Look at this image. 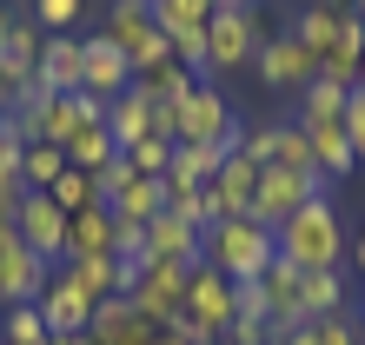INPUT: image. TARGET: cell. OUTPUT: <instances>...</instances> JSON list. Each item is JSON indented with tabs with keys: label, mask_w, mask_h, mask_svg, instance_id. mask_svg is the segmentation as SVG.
I'll use <instances>...</instances> for the list:
<instances>
[{
	"label": "cell",
	"mask_w": 365,
	"mask_h": 345,
	"mask_svg": "<svg viewBox=\"0 0 365 345\" xmlns=\"http://www.w3.org/2000/svg\"><path fill=\"white\" fill-rule=\"evenodd\" d=\"M279 259H292L299 272H332L339 259H346V226H339L332 192H312V200L279 226Z\"/></svg>",
	"instance_id": "6da1fadb"
},
{
	"label": "cell",
	"mask_w": 365,
	"mask_h": 345,
	"mask_svg": "<svg viewBox=\"0 0 365 345\" xmlns=\"http://www.w3.org/2000/svg\"><path fill=\"white\" fill-rule=\"evenodd\" d=\"M200 259H206L220 279L246 286V279H259L272 259H279V232H272V226H259V220H220V226H206Z\"/></svg>",
	"instance_id": "7a4b0ae2"
},
{
	"label": "cell",
	"mask_w": 365,
	"mask_h": 345,
	"mask_svg": "<svg viewBox=\"0 0 365 345\" xmlns=\"http://www.w3.org/2000/svg\"><path fill=\"white\" fill-rule=\"evenodd\" d=\"M166 120H173V140H186V146H212V153H240V113L226 106V93H220V80H192V93L180 100V106H160Z\"/></svg>",
	"instance_id": "3957f363"
},
{
	"label": "cell",
	"mask_w": 365,
	"mask_h": 345,
	"mask_svg": "<svg viewBox=\"0 0 365 345\" xmlns=\"http://www.w3.org/2000/svg\"><path fill=\"white\" fill-rule=\"evenodd\" d=\"M259 40H266V27H259L252 7H220L212 27H206V80H226V73L252 67L259 60Z\"/></svg>",
	"instance_id": "277c9868"
},
{
	"label": "cell",
	"mask_w": 365,
	"mask_h": 345,
	"mask_svg": "<svg viewBox=\"0 0 365 345\" xmlns=\"http://www.w3.org/2000/svg\"><path fill=\"white\" fill-rule=\"evenodd\" d=\"M186 319H192V332H200L206 345H220V339L232 332V319H240V286L220 279L206 259L186 272Z\"/></svg>",
	"instance_id": "5b68a950"
},
{
	"label": "cell",
	"mask_w": 365,
	"mask_h": 345,
	"mask_svg": "<svg viewBox=\"0 0 365 345\" xmlns=\"http://www.w3.org/2000/svg\"><path fill=\"white\" fill-rule=\"evenodd\" d=\"M186 272L192 266H173V259H146L140 266V279H133V306H140V319L146 326H173V319L186 312Z\"/></svg>",
	"instance_id": "8992f818"
},
{
	"label": "cell",
	"mask_w": 365,
	"mask_h": 345,
	"mask_svg": "<svg viewBox=\"0 0 365 345\" xmlns=\"http://www.w3.org/2000/svg\"><path fill=\"white\" fill-rule=\"evenodd\" d=\"M312 192H332V186L319 180V172H279V166H266V172H259V192H252V212H246V220H259V226H272V232H279V226H286L299 206L312 200Z\"/></svg>",
	"instance_id": "52a82bcc"
},
{
	"label": "cell",
	"mask_w": 365,
	"mask_h": 345,
	"mask_svg": "<svg viewBox=\"0 0 365 345\" xmlns=\"http://www.w3.org/2000/svg\"><path fill=\"white\" fill-rule=\"evenodd\" d=\"M252 67H259V80L272 86V93H306V86L319 80V60L306 53V40H299L292 27H286V34H266Z\"/></svg>",
	"instance_id": "ba28073f"
},
{
	"label": "cell",
	"mask_w": 365,
	"mask_h": 345,
	"mask_svg": "<svg viewBox=\"0 0 365 345\" xmlns=\"http://www.w3.org/2000/svg\"><path fill=\"white\" fill-rule=\"evenodd\" d=\"M14 232H20V246L34 259H47V266L67 259V212L53 206V192H27L20 212H14Z\"/></svg>",
	"instance_id": "9c48e42d"
},
{
	"label": "cell",
	"mask_w": 365,
	"mask_h": 345,
	"mask_svg": "<svg viewBox=\"0 0 365 345\" xmlns=\"http://www.w3.org/2000/svg\"><path fill=\"white\" fill-rule=\"evenodd\" d=\"M47 279H53V266L20 246L14 226H0V306H34Z\"/></svg>",
	"instance_id": "30bf717a"
},
{
	"label": "cell",
	"mask_w": 365,
	"mask_h": 345,
	"mask_svg": "<svg viewBox=\"0 0 365 345\" xmlns=\"http://www.w3.org/2000/svg\"><path fill=\"white\" fill-rule=\"evenodd\" d=\"M126 86H133V60H126L106 34H87V67H80V93H93L113 106Z\"/></svg>",
	"instance_id": "8fae6325"
},
{
	"label": "cell",
	"mask_w": 365,
	"mask_h": 345,
	"mask_svg": "<svg viewBox=\"0 0 365 345\" xmlns=\"http://www.w3.org/2000/svg\"><path fill=\"white\" fill-rule=\"evenodd\" d=\"M80 67H87V40L80 34H47L40 40V93H80Z\"/></svg>",
	"instance_id": "7c38bea8"
},
{
	"label": "cell",
	"mask_w": 365,
	"mask_h": 345,
	"mask_svg": "<svg viewBox=\"0 0 365 345\" xmlns=\"http://www.w3.org/2000/svg\"><path fill=\"white\" fill-rule=\"evenodd\" d=\"M306 126V146H312V172L326 186H339V180H352V166H359V153H352V140H346V120H299Z\"/></svg>",
	"instance_id": "4fadbf2b"
},
{
	"label": "cell",
	"mask_w": 365,
	"mask_h": 345,
	"mask_svg": "<svg viewBox=\"0 0 365 345\" xmlns=\"http://www.w3.org/2000/svg\"><path fill=\"white\" fill-rule=\"evenodd\" d=\"M153 332H160V326H146L140 306H133L126 292L100 299V306H93V326H87V339H93V345H153Z\"/></svg>",
	"instance_id": "5bb4252c"
},
{
	"label": "cell",
	"mask_w": 365,
	"mask_h": 345,
	"mask_svg": "<svg viewBox=\"0 0 365 345\" xmlns=\"http://www.w3.org/2000/svg\"><path fill=\"white\" fill-rule=\"evenodd\" d=\"M34 306H40V319H47V332H53V339H73V332H87V326H93V299H80L67 279H47Z\"/></svg>",
	"instance_id": "9a60e30c"
},
{
	"label": "cell",
	"mask_w": 365,
	"mask_h": 345,
	"mask_svg": "<svg viewBox=\"0 0 365 345\" xmlns=\"http://www.w3.org/2000/svg\"><path fill=\"white\" fill-rule=\"evenodd\" d=\"M100 34L113 40V47H120L126 60H140V53L160 40V27H153V7H146V0H113V14H106V27H100Z\"/></svg>",
	"instance_id": "2e32d148"
},
{
	"label": "cell",
	"mask_w": 365,
	"mask_h": 345,
	"mask_svg": "<svg viewBox=\"0 0 365 345\" xmlns=\"http://www.w3.org/2000/svg\"><path fill=\"white\" fill-rule=\"evenodd\" d=\"M200 240L206 232L180 220V212H160L153 226H146V259H173V266H200Z\"/></svg>",
	"instance_id": "e0dca14e"
},
{
	"label": "cell",
	"mask_w": 365,
	"mask_h": 345,
	"mask_svg": "<svg viewBox=\"0 0 365 345\" xmlns=\"http://www.w3.org/2000/svg\"><path fill=\"white\" fill-rule=\"evenodd\" d=\"M153 126H160V106L146 100L140 86H126V93L106 106V133H113V146H120V153H126V146H140L146 133H153Z\"/></svg>",
	"instance_id": "ac0fdd59"
},
{
	"label": "cell",
	"mask_w": 365,
	"mask_h": 345,
	"mask_svg": "<svg viewBox=\"0 0 365 345\" xmlns=\"http://www.w3.org/2000/svg\"><path fill=\"white\" fill-rule=\"evenodd\" d=\"M67 259H113V206H87L67 220Z\"/></svg>",
	"instance_id": "d6986e66"
},
{
	"label": "cell",
	"mask_w": 365,
	"mask_h": 345,
	"mask_svg": "<svg viewBox=\"0 0 365 345\" xmlns=\"http://www.w3.org/2000/svg\"><path fill=\"white\" fill-rule=\"evenodd\" d=\"M146 7H153V27L166 40H180V34H206L212 14H220V0H146Z\"/></svg>",
	"instance_id": "ffe728a7"
},
{
	"label": "cell",
	"mask_w": 365,
	"mask_h": 345,
	"mask_svg": "<svg viewBox=\"0 0 365 345\" xmlns=\"http://www.w3.org/2000/svg\"><path fill=\"white\" fill-rule=\"evenodd\" d=\"M192 80H200V73H186L180 60H160V67H140V73H133V86H140L153 106H180V100L192 93Z\"/></svg>",
	"instance_id": "44dd1931"
},
{
	"label": "cell",
	"mask_w": 365,
	"mask_h": 345,
	"mask_svg": "<svg viewBox=\"0 0 365 345\" xmlns=\"http://www.w3.org/2000/svg\"><path fill=\"white\" fill-rule=\"evenodd\" d=\"M160 212H166V186L146 180V172H140L126 192H113V220H126V226H153Z\"/></svg>",
	"instance_id": "7402d4cb"
},
{
	"label": "cell",
	"mask_w": 365,
	"mask_h": 345,
	"mask_svg": "<svg viewBox=\"0 0 365 345\" xmlns=\"http://www.w3.org/2000/svg\"><path fill=\"white\" fill-rule=\"evenodd\" d=\"M299 299H306V319H332V312H352V292H346V272H306V286H299Z\"/></svg>",
	"instance_id": "603a6c76"
},
{
	"label": "cell",
	"mask_w": 365,
	"mask_h": 345,
	"mask_svg": "<svg viewBox=\"0 0 365 345\" xmlns=\"http://www.w3.org/2000/svg\"><path fill=\"white\" fill-rule=\"evenodd\" d=\"M339 14H346V7H339V0H312V7H306V14L292 20V34L306 40V53H312V60H326L332 34H339Z\"/></svg>",
	"instance_id": "cb8c5ba5"
},
{
	"label": "cell",
	"mask_w": 365,
	"mask_h": 345,
	"mask_svg": "<svg viewBox=\"0 0 365 345\" xmlns=\"http://www.w3.org/2000/svg\"><path fill=\"white\" fill-rule=\"evenodd\" d=\"M346 100H352V86H339L319 73L306 93H299V120H346Z\"/></svg>",
	"instance_id": "d4e9b609"
},
{
	"label": "cell",
	"mask_w": 365,
	"mask_h": 345,
	"mask_svg": "<svg viewBox=\"0 0 365 345\" xmlns=\"http://www.w3.org/2000/svg\"><path fill=\"white\" fill-rule=\"evenodd\" d=\"M60 172H67V153H60V146H47V140H34L27 160H20V186H27V192H47Z\"/></svg>",
	"instance_id": "484cf974"
},
{
	"label": "cell",
	"mask_w": 365,
	"mask_h": 345,
	"mask_svg": "<svg viewBox=\"0 0 365 345\" xmlns=\"http://www.w3.org/2000/svg\"><path fill=\"white\" fill-rule=\"evenodd\" d=\"M47 192H53V206L67 212V220H73V212H87V206H106V200H100V180H93V172H73V166L60 172Z\"/></svg>",
	"instance_id": "4316f807"
},
{
	"label": "cell",
	"mask_w": 365,
	"mask_h": 345,
	"mask_svg": "<svg viewBox=\"0 0 365 345\" xmlns=\"http://www.w3.org/2000/svg\"><path fill=\"white\" fill-rule=\"evenodd\" d=\"M47 319H40V306H7V319H0V345H47Z\"/></svg>",
	"instance_id": "83f0119b"
},
{
	"label": "cell",
	"mask_w": 365,
	"mask_h": 345,
	"mask_svg": "<svg viewBox=\"0 0 365 345\" xmlns=\"http://www.w3.org/2000/svg\"><path fill=\"white\" fill-rule=\"evenodd\" d=\"M113 153H120V146H113V133H106V126H87V133L67 146V166H73V172H100Z\"/></svg>",
	"instance_id": "f1b7e54d"
},
{
	"label": "cell",
	"mask_w": 365,
	"mask_h": 345,
	"mask_svg": "<svg viewBox=\"0 0 365 345\" xmlns=\"http://www.w3.org/2000/svg\"><path fill=\"white\" fill-rule=\"evenodd\" d=\"M126 160H133V172H146V180H160L166 172V160H173V133L166 126H153L140 146H126Z\"/></svg>",
	"instance_id": "f546056e"
},
{
	"label": "cell",
	"mask_w": 365,
	"mask_h": 345,
	"mask_svg": "<svg viewBox=\"0 0 365 345\" xmlns=\"http://www.w3.org/2000/svg\"><path fill=\"white\" fill-rule=\"evenodd\" d=\"M27 100H40V80L0 53V113H14V106H27Z\"/></svg>",
	"instance_id": "4dcf8cb0"
},
{
	"label": "cell",
	"mask_w": 365,
	"mask_h": 345,
	"mask_svg": "<svg viewBox=\"0 0 365 345\" xmlns=\"http://www.w3.org/2000/svg\"><path fill=\"white\" fill-rule=\"evenodd\" d=\"M306 345H359V312H332V319H306Z\"/></svg>",
	"instance_id": "1f68e13d"
},
{
	"label": "cell",
	"mask_w": 365,
	"mask_h": 345,
	"mask_svg": "<svg viewBox=\"0 0 365 345\" xmlns=\"http://www.w3.org/2000/svg\"><path fill=\"white\" fill-rule=\"evenodd\" d=\"M80 14H87V0H34V20H40L47 34H73Z\"/></svg>",
	"instance_id": "d6a6232c"
},
{
	"label": "cell",
	"mask_w": 365,
	"mask_h": 345,
	"mask_svg": "<svg viewBox=\"0 0 365 345\" xmlns=\"http://www.w3.org/2000/svg\"><path fill=\"white\" fill-rule=\"evenodd\" d=\"M40 40H47V34H40L34 20H14V34H7V60L34 73V67H40Z\"/></svg>",
	"instance_id": "836d02e7"
},
{
	"label": "cell",
	"mask_w": 365,
	"mask_h": 345,
	"mask_svg": "<svg viewBox=\"0 0 365 345\" xmlns=\"http://www.w3.org/2000/svg\"><path fill=\"white\" fill-rule=\"evenodd\" d=\"M93 180H100V200L113 206V192H126V186L140 180V172H133V160H126V153H113V160H106V166L93 172Z\"/></svg>",
	"instance_id": "e575fe53"
},
{
	"label": "cell",
	"mask_w": 365,
	"mask_h": 345,
	"mask_svg": "<svg viewBox=\"0 0 365 345\" xmlns=\"http://www.w3.org/2000/svg\"><path fill=\"white\" fill-rule=\"evenodd\" d=\"M226 345H272V319L266 312H240L232 332H226Z\"/></svg>",
	"instance_id": "d590c367"
},
{
	"label": "cell",
	"mask_w": 365,
	"mask_h": 345,
	"mask_svg": "<svg viewBox=\"0 0 365 345\" xmlns=\"http://www.w3.org/2000/svg\"><path fill=\"white\" fill-rule=\"evenodd\" d=\"M20 160H27V140H20L14 120L0 113V180H20Z\"/></svg>",
	"instance_id": "8d00e7d4"
},
{
	"label": "cell",
	"mask_w": 365,
	"mask_h": 345,
	"mask_svg": "<svg viewBox=\"0 0 365 345\" xmlns=\"http://www.w3.org/2000/svg\"><path fill=\"white\" fill-rule=\"evenodd\" d=\"M346 140H352V153L365 160V86H352V100H346Z\"/></svg>",
	"instance_id": "74e56055"
},
{
	"label": "cell",
	"mask_w": 365,
	"mask_h": 345,
	"mask_svg": "<svg viewBox=\"0 0 365 345\" xmlns=\"http://www.w3.org/2000/svg\"><path fill=\"white\" fill-rule=\"evenodd\" d=\"M346 259H352V272L365 279V220H359V232H346Z\"/></svg>",
	"instance_id": "f35d334b"
},
{
	"label": "cell",
	"mask_w": 365,
	"mask_h": 345,
	"mask_svg": "<svg viewBox=\"0 0 365 345\" xmlns=\"http://www.w3.org/2000/svg\"><path fill=\"white\" fill-rule=\"evenodd\" d=\"M14 20H20V14H7V7H0V53H7V34H14Z\"/></svg>",
	"instance_id": "ab89813d"
},
{
	"label": "cell",
	"mask_w": 365,
	"mask_h": 345,
	"mask_svg": "<svg viewBox=\"0 0 365 345\" xmlns=\"http://www.w3.org/2000/svg\"><path fill=\"white\" fill-rule=\"evenodd\" d=\"M47 345H93V339H87V332H73V339H47Z\"/></svg>",
	"instance_id": "60d3db41"
},
{
	"label": "cell",
	"mask_w": 365,
	"mask_h": 345,
	"mask_svg": "<svg viewBox=\"0 0 365 345\" xmlns=\"http://www.w3.org/2000/svg\"><path fill=\"white\" fill-rule=\"evenodd\" d=\"M359 345H365V312H359Z\"/></svg>",
	"instance_id": "b9f144b4"
},
{
	"label": "cell",
	"mask_w": 365,
	"mask_h": 345,
	"mask_svg": "<svg viewBox=\"0 0 365 345\" xmlns=\"http://www.w3.org/2000/svg\"><path fill=\"white\" fill-rule=\"evenodd\" d=\"M220 7H246V0H220Z\"/></svg>",
	"instance_id": "7bdbcfd3"
},
{
	"label": "cell",
	"mask_w": 365,
	"mask_h": 345,
	"mask_svg": "<svg viewBox=\"0 0 365 345\" xmlns=\"http://www.w3.org/2000/svg\"><path fill=\"white\" fill-rule=\"evenodd\" d=\"M359 86H365V60H359Z\"/></svg>",
	"instance_id": "ee69618b"
},
{
	"label": "cell",
	"mask_w": 365,
	"mask_h": 345,
	"mask_svg": "<svg viewBox=\"0 0 365 345\" xmlns=\"http://www.w3.org/2000/svg\"><path fill=\"white\" fill-rule=\"evenodd\" d=\"M272 345H279V339H272Z\"/></svg>",
	"instance_id": "f6af8a7d"
}]
</instances>
